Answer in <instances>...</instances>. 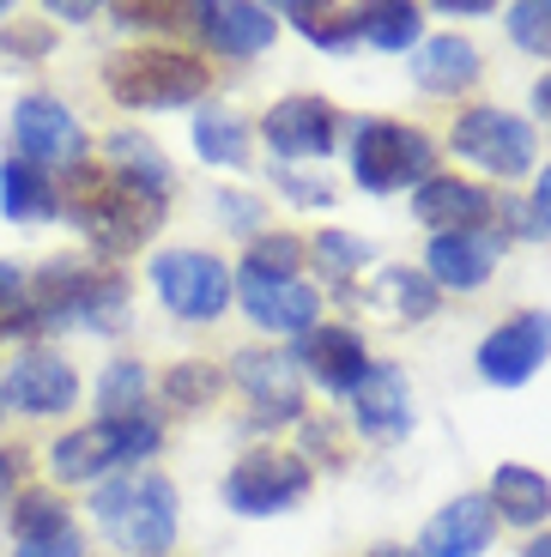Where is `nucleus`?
Returning a JSON list of instances; mask_svg holds the SVG:
<instances>
[{"mask_svg":"<svg viewBox=\"0 0 551 557\" xmlns=\"http://www.w3.org/2000/svg\"><path fill=\"white\" fill-rule=\"evenodd\" d=\"M370 557H413V552H406V545H376Z\"/></svg>","mask_w":551,"mask_h":557,"instance_id":"48","label":"nucleus"},{"mask_svg":"<svg viewBox=\"0 0 551 557\" xmlns=\"http://www.w3.org/2000/svg\"><path fill=\"white\" fill-rule=\"evenodd\" d=\"M0 412H7V406H0Z\"/></svg>","mask_w":551,"mask_h":557,"instance_id":"49","label":"nucleus"},{"mask_svg":"<svg viewBox=\"0 0 551 557\" xmlns=\"http://www.w3.org/2000/svg\"><path fill=\"white\" fill-rule=\"evenodd\" d=\"M309 485H316V467L304 455L261 443V448H248V455L231 460V473H224V509L243 521H273V516H291L309 497Z\"/></svg>","mask_w":551,"mask_h":557,"instance_id":"5","label":"nucleus"},{"mask_svg":"<svg viewBox=\"0 0 551 557\" xmlns=\"http://www.w3.org/2000/svg\"><path fill=\"white\" fill-rule=\"evenodd\" d=\"M437 13H449V18H485V13H491V0H437Z\"/></svg>","mask_w":551,"mask_h":557,"instance_id":"43","label":"nucleus"},{"mask_svg":"<svg viewBox=\"0 0 551 557\" xmlns=\"http://www.w3.org/2000/svg\"><path fill=\"white\" fill-rule=\"evenodd\" d=\"M497 255H503V231H449V237H430L418 273L437 292H479V285H491Z\"/></svg>","mask_w":551,"mask_h":557,"instance_id":"16","label":"nucleus"},{"mask_svg":"<svg viewBox=\"0 0 551 557\" xmlns=\"http://www.w3.org/2000/svg\"><path fill=\"white\" fill-rule=\"evenodd\" d=\"M79 400V370L68 358H56L49 346H25L13 358V370L0 376V406L25 418H61Z\"/></svg>","mask_w":551,"mask_h":557,"instance_id":"11","label":"nucleus"},{"mask_svg":"<svg viewBox=\"0 0 551 557\" xmlns=\"http://www.w3.org/2000/svg\"><path fill=\"white\" fill-rule=\"evenodd\" d=\"M194 152H200V164H212V170H248L255 134H248V122L236 110L207 103V110L194 115Z\"/></svg>","mask_w":551,"mask_h":557,"instance_id":"25","label":"nucleus"},{"mask_svg":"<svg viewBox=\"0 0 551 557\" xmlns=\"http://www.w3.org/2000/svg\"><path fill=\"white\" fill-rule=\"evenodd\" d=\"M49 30H7V49H25V55H49Z\"/></svg>","mask_w":551,"mask_h":557,"instance_id":"42","label":"nucleus"},{"mask_svg":"<svg viewBox=\"0 0 551 557\" xmlns=\"http://www.w3.org/2000/svg\"><path fill=\"white\" fill-rule=\"evenodd\" d=\"M49 13H56V18H73V25H85V18L97 13V7H85V0H79V7H68V0H56V7H49Z\"/></svg>","mask_w":551,"mask_h":557,"instance_id":"44","label":"nucleus"},{"mask_svg":"<svg viewBox=\"0 0 551 557\" xmlns=\"http://www.w3.org/2000/svg\"><path fill=\"white\" fill-rule=\"evenodd\" d=\"M309 255H316V267L333 278V285H345L352 273H364V267L376 261V249L364 237H352V231H316V249Z\"/></svg>","mask_w":551,"mask_h":557,"instance_id":"33","label":"nucleus"},{"mask_svg":"<svg viewBox=\"0 0 551 557\" xmlns=\"http://www.w3.org/2000/svg\"><path fill=\"white\" fill-rule=\"evenodd\" d=\"M103 164L115 170V176L139 182L146 195H176V170H170V158L158 152V139H146L139 127H115L110 139H103Z\"/></svg>","mask_w":551,"mask_h":557,"instance_id":"23","label":"nucleus"},{"mask_svg":"<svg viewBox=\"0 0 551 557\" xmlns=\"http://www.w3.org/2000/svg\"><path fill=\"white\" fill-rule=\"evenodd\" d=\"M449 146H455L473 170H485V176H497V182H522V176H534V164H539L534 122L497 110V103H473V110H461Z\"/></svg>","mask_w":551,"mask_h":557,"instance_id":"6","label":"nucleus"},{"mask_svg":"<svg viewBox=\"0 0 551 557\" xmlns=\"http://www.w3.org/2000/svg\"><path fill=\"white\" fill-rule=\"evenodd\" d=\"M304 261H309L304 237H291V231H261L243 255V273H255V278H304Z\"/></svg>","mask_w":551,"mask_h":557,"instance_id":"32","label":"nucleus"},{"mask_svg":"<svg viewBox=\"0 0 551 557\" xmlns=\"http://www.w3.org/2000/svg\"><path fill=\"white\" fill-rule=\"evenodd\" d=\"M164 195H146L139 182L115 176L110 164H73L68 195H61V219H73L85 231L97 255H134L152 243V231L164 224Z\"/></svg>","mask_w":551,"mask_h":557,"instance_id":"1","label":"nucleus"},{"mask_svg":"<svg viewBox=\"0 0 551 557\" xmlns=\"http://www.w3.org/2000/svg\"><path fill=\"white\" fill-rule=\"evenodd\" d=\"M479 49H473L467 37H425L413 49V79L418 91H430V98H461V91H473L479 85Z\"/></svg>","mask_w":551,"mask_h":557,"instance_id":"21","label":"nucleus"},{"mask_svg":"<svg viewBox=\"0 0 551 557\" xmlns=\"http://www.w3.org/2000/svg\"><path fill=\"white\" fill-rule=\"evenodd\" d=\"M297 424H304V448L309 455H316L321 448V460H328V467H345V443H340V431H333V418H297Z\"/></svg>","mask_w":551,"mask_h":557,"instance_id":"39","label":"nucleus"},{"mask_svg":"<svg viewBox=\"0 0 551 557\" xmlns=\"http://www.w3.org/2000/svg\"><path fill=\"white\" fill-rule=\"evenodd\" d=\"M279 18H291V30L316 49H352L364 42V7H279Z\"/></svg>","mask_w":551,"mask_h":557,"instance_id":"30","label":"nucleus"},{"mask_svg":"<svg viewBox=\"0 0 551 557\" xmlns=\"http://www.w3.org/2000/svg\"><path fill=\"white\" fill-rule=\"evenodd\" d=\"M534 224H539V237H551V164L539 170V182H534Z\"/></svg>","mask_w":551,"mask_h":557,"instance_id":"41","label":"nucleus"},{"mask_svg":"<svg viewBox=\"0 0 551 557\" xmlns=\"http://www.w3.org/2000/svg\"><path fill=\"white\" fill-rule=\"evenodd\" d=\"M13 139H19V158L37 164V170L85 164V127H79V115H73L61 98H49V91H30V98L13 103Z\"/></svg>","mask_w":551,"mask_h":557,"instance_id":"10","label":"nucleus"},{"mask_svg":"<svg viewBox=\"0 0 551 557\" xmlns=\"http://www.w3.org/2000/svg\"><path fill=\"white\" fill-rule=\"evenodd\" d=\"M503 25H510V37L522 42L527 55L551 61V0H515Z\"/></svg>","mask_w":551,"mask_h":557,"instance_id":"35","label":"nucleus"},{"mask_svg":"<svg viewBox=\"0 0 551 557\" xmlns=\"http://www.w3.org/2000/svg\"><path fill=\"white\" fill-rule=\"evenodd\" d=\"M236 388L248 394V406H255V424H297L304 418V370H297V358L279 346H243L231 363Z\"/></svg>","mask_w":551,"mask_h":557,"instance_id":"9","label":"nucleus"},{"mask_svg":"<svg viewBox=\"0 0 551 557\" xmlns=\"http://www.w3.org/2000/svg\"><path fill=\"white\" fill-rule=\"evenodd\" d=\"M176 7H152V0H122L115 7V25H139V30H176Z\"/></svg>","mask_w":551,"mask_h":557,"instance_id":"38","label":"nucleus"},{"mask_svg":"<svg viewBox=\"0 0 551 557\" xmlns=\"http://www.w3.org/2000/svg\"><path fill=\"white\" fill-rule=\"evenodd\" d=\"M97 412L103 424H122V418L152 412V370L139 358H115L103 376H97Z\"/></svg>","mask_w":551,"mask_h":557,"instance_id":"28","label":"nucleus"},{"mask_svg":"<svg viewBox=\"0 0 551 557\" xmlns=\"http://www.w3.org/2000/svg\"><path fill=\"white\" fill-rule=\"evenodd\" d=\"M194 30L207 37V49L231 61H255L273 49L279 37V13L273 7H255V0H219V7H194Z\"/></svg>","mask_w":551,"mask_h":557,"instance_id":"18","label":"nucleus"},{"mask_svg":"<svg viewBox=\"0 0 551 557\" xmlns=\"http://www.w3.org/2000/svg\"><path fill=\"white\" fill-rule=\"evenodd\" d=\"M364 42L382 55H413L425 42V13L413 0H376V7H364Z\"/></svg>","mask_w":551,"mask_h":557,"instance_id":"29","label":"nucleus"},{"mask_svg":"<svg viewBox=\"0 0 551 557\" xmlns=\"http://www.w3.org/2000/svg\"><path fill=\"white\" fill-rule=\"evenodd\" d=\"M297 370L304 376H316V388L340 394V400H352L358 394V382L370 376V351H364V334L358 327H340V321H321V327H309L304 339H297Z\"/></svg>","mask_w":551,"mask_h":557,"instance_id":"14","label":"nucleus"},{"mask_svg":"<svg viewBox=\"0 0 551 557\" xmlns=\"http://www.w3.org/2000/svg\"><path fill=\"white\" fill-rule=\"evenodd\" d=\"M13 557H85L79 528H61V533H42V540H19Z\"/></svg>","mask_w":551,"mask_h":557,"instance_id":"40","label":"nucleus"},{"mask_svg":"<svg viewBox=\"0 0 551 557\" xmlns=\"http://www.w3.org/2000/svg\"><path fill=\"white\" fill-rule=\"evenodd\" d=\"M13 533L19 540H42V533H61V528H73V516H68V503L56 497V491H19L13 497Z\"/></svg>","mask_w":551,"mask_h":557,"instance_id":"34","label":"nucleus"},{"mask_svg":"<svg viewBox=\"0 0 551 557\" xmlns=\"http://www.w3.org/2000/svg\"><path fill=\"white\" fill-rule=\"evenodd\" d=\"M497 540V516L485 497H449L437 509V516L425 521V533H418V552L413 557H485Z\"/></svg>","mask_w":551,"mask_h":557,"instance_id":"19","label":"nucleus"},{"mask_svg":"<svg viewBox=\"0 0 551 557\" xmlns=\"http://www.w3.org/2000/svg\"><path fill=\"white\" fill-rule=\"evenodd\" d=\"M437 176V139L413 122H388L370 115L352 134V182L364 195H400V188H418V182Z\"/></svg>","mask_w":551,"mask_h":557,"instance_id":"4","label":"nucleus"},{"mask_svg":"<svg viewBox=\"0 0 551 557\" xmlns=\"http://www.w3.org/2000/svg\"><path fill=\"white\" fill-rule=\"evenodd\" d=\"M146 278H152L158 304H164L176 321H194V327H207V321H219L224 309H231V267H224L219 255H207V249L152 255Z\"/></svg>","mask_w":551,"mask_h":557,"instance_id":"7","label":"nucleus"},{"mask_svg":"<svg viewBox=\"0 0 551 557\" xmlns=\"http://www.w3.org/2000/svg\"><path fill=\"white\" fill-rule=\"evenodd\" d=\"M13 485V455H7V448H0V491Z\"/></svg>","mask_w":551,"mask_h":557,"instance_id":"47","label":"nucleus"},{"mask_svg":"<svg viewBox=\"0 0 551 557\" xmlns=\"http://www.w3.org/2000/svg\"><path fill=\"white\" fill-rule=\"evenodd\" d=\"M497 521L510 528H546L551 521V479L539 467H522V460H503L491 473V491H485Z\"/></svg>","mask_w":551,"mask_h":557,"instance_id":"22","label":"nucleus"},{"mask_svg":"<svg viewBox=\"0 0 551 557\" xmlns=\"http://www.w3.org/2000/svg\"><path fill=\"white\" fill-rule=\"evenodd\" d=\"M261 139H267V152H273L279 164L328 158L333 139H340V110H333L328 98H316V91H291V98H279L273 110H267Z\"/></svg>","mask_w":551,"mask_h":557,"instance_id":"12","label":"nucleus"},{"mask_svg":"<svg viewBox=\"0 0 551 557\" xmlns=\"http://www.w3.org/2000/svg\"><path fill=\"white\" fill-rule=\"evenodd\" d=\"M0 212L13 224H49L61 219V188L49 182V170L13 158V164H0Z\"/></svg>","mask_w":551,"mask_h":557,"instance_id":"24","label":"nucleus"},{"mask_svg":"<svg viewBox=\"0 0 551 557\" xmlns=\"http://www.w3.org/2000/svg\"><path fill=\"white\" fill-rule=\"evenodd\" d=\"M370 304L388 309L394 321H413V327H418V321H430L442 309V292L418 273V267H382L376 285H370Z\"/></svg>","mask_w":551,"mask_h":557,"instance_id":"26","label":"nucleus"},{"mask_svg":"<svg viewBox=\"0 0 551 557\" xmlns=\"http://www.w3.org/2000/svg\"><path fill=\"white\" fill-rule=\"evenodd\" d=\"M212 207H219V219H224V231H236V237H261L267 231V200L261 195H243V188H219V200H212Z\"/></svg>","mask_w":551,"mask_h":557,"instance_id":"36","label":"nucleus"},{"mask_svg":"<svg viewBox=\"0 0 551 557\" xmlns=\"http://www.w3.org/2000/svg\"><path fill=\"white\" fill-rule=\"evenodd\" d=\"M534 110H539V115H546V122H551V73H546V79L534 85Z\"/></svg>","mask_w":551,"mask_h":557,"instance_id":"45","label":"nucleus"},{"mask_svg":"<svg viewBox=\"0 0 551 557\" xmlns=\"http://www.w3.org/2000/svg\"><path fill=\"white\" fill-rule=\"evenodd\" d=\"M413 219L430 224V237H449V231H491L497 219V200L491 188H479V182L467 176H430L413 188Z\"/></svg>","mask_w":551,"mask_h":557,"instance_id":"17","label":"nucleus"},{"mask_svg":"<svg viewBox=\"0 0 551 557\" xmlns=\"http://www.w3.org/2000/svg\"><path fill=\"white\" fill-rule=\"evenodd\" d=\"M551 358V309H522V315L497 321L479 339V376L491 388H522L546 370Z\"/></svg>","mask_w":551,"mask_h":557,"instance_id":"8","label":"nucleus"},{"mask_svg":"<svg viewBox=\"0 0 551 557\" xmlns=\"http://www.w3.org/2000/svg\"><path fill=\"white\" fill-rule=\"evenodd\" d=\"M273 182L297 207H333V182H321V176H297L291 164H273Z\"/></svg>","mask_w":551,"mask_h":557,"instance_id":"37","label":"nucleus"},{"mask_svg":"<svg viewBox=\"0 0 551 557\" xmlns=\"http://www.w3.org/2000/svg\"><path fill=\"white\" fill-rule=\"evenodd\" d=\"M158 388H164V406H176V412H207L224 394V376H219V363H207V358H182L164 370Z\"/></svg>","mask_w":551,"mask_h":557,"instance_id":"31","label":"nucleus"},{"mask_svg":"<svg viewBox=\"0 0 551 557\" xmlns=\"http://www.w3.org/2000/svg\"><path fill=\"white\" fill-rule=\"evenodd\" d=\"M352 424H358V436H370V443H406L413 424H418L413 382L400 376L394 363H370V376L352 394Z\"/></svg>","mask_w":551,"mask_h":557,"instance_id":"15","label":"nucleus"},{"mask_svg":"<svg viewBox=\"0 0 551 557\" xmlns=\"http://www.w3.org/2000/svg\"><path fill=\"white\" fill-rule=\"evenodd\" d=\"M91 521L103 528V540L127 557H164L176 545L182 509H176V485L164 473H110L91 491Z\"/></svg>","mask_w":551,"mask_h":557,"instance_id":"2","label":"nucleus"},{"mask_svg":"<svg viewBox=\"0 0 551 557\" xmlns=\"http://www.w3.org/2000/svg\"><path fill=\"white\" fill-rule=\"evenodd\" d=\"M127 304H134L127 278L115 273V267H91L85 285H79V304H73V321L91 327V334H122V327H127Z\"/></svg>","mask_w":551,"mask_h":557,"instance_id":"27","label":"nucleus"},{"mask_svg":"<svg viewBox=\"0 0 551 557\" xmlns=\"http://www.w3.org/2000/svg\"><path fill=\"white\" fill-rule=\"evenodd\" d=\"M49 473L61 479V485H103L110 473H127L122 467V431L115 424H79V431H68V436H56L49 443Z\"/></svg>","mask_w":551,"mask_h":557,"instance_id":"20","label":"nucleus"},{"mask_svg":"<svg viewBox=\"0 0 551 557\" xmlns=\"http://www.w3.org/2000/svg\"><path fill=\"white\" fill-rule=\"evenodd\" d=\"M231 297L243 304V315L261 327V334H297L304 339L309 327H321V292L309 278H255L236 273Z\"/></svg>","mask_w":551,"mask_h":557,"instance_id":"13","label":"nucleus"},{"mask_svg":"<svg viewBox=\"0 0 551 557\" xmlns=\"http://www.w3.org/2000/svg\"><path fill=\"white\" fill-rule=\"evenodd\" d=\"M212 85V67L188 49H170V42H139L122 55L103 61V91H110L122 110H182V103H200Z\"/></svg>","mask_w":551,"mask_h":557,"instance_id":"3","label":"nucleus"},{"mask_svg":"<svg viewBox=\"0 0 551 557\" xmlns=\"http://www.w3.org/2000/svg\"><path fill=\"white\" fill-rule=\"evenodd\" d=\"M522 557H551V533H534V540H527V552Z\"/></svg>","mask_w":551,"mask_h":557,"instance_id":"46","label":"nucleus"}]
</instances>
